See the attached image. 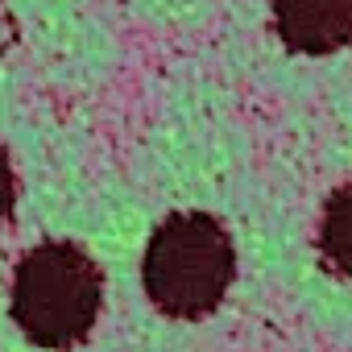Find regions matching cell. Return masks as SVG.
<instances>
[{"label":"cell","instance_id":"5b68a950","mask_svg":"<svg viewBox=\"0 0 352 352\" xmlns=\"http://www.w3.org/2000/svg\"><path fill=\"white\" fill-rule=\"evenodd\" d=\"M13 204H17V174H13V162H9L5 145H0V228L9 224Z\"/></svg>","mask_w":352,"mask_h":352},{"label":"cell","instance_id":"7a4b0ae2","mask_svg":"<svg viewBox=\"0 0 352 352\" xmlns=\"http://www.w3.org/2000/svg\"><path fill=\"white\" fill-rule=\"evenodd\" d=\"M104 302V274L71 241L34 245L13 274V319L38 348H75L91 336Z\"/></svg>","mask_w":352,"mask_h":352},{"label":"cell","instance_id":"277c9868","mask_svg":"<svg viewBox=\"0 0 352 352\" xmlns=\"http://www.w3.org/2000/svg\"><path fill=\"white\" fill-rule=\"evenodd\" d=\"M319 257L331 274L352 278V183L336 187L319 220Z\"/></svg>","mask_w":352,"mask_h":352},{"label":"cell","instance_id":"3957f363","mask_svg":"<svg viewBox=\"0 0 352 352\" xmlns=\"http://www.w3.org/2000/svg\"><path fill=\"white\" fill-rule=\"evenodd\" d=\"M270 13L294 54H331L352 42V0H270Z\"/></svg>","mask_w":352,"mask_h":352},{"label":"cell","instance_id":"6da1fadb","mask_svg":"<svg viewBox=\"0 0 352 352\" xmlns=\"http://www.w3.org/2000/svg\"><path fill=\"white\" fill-rule=\"evenodd\" d=\"M236 274V249L228 228L208 212L166 216L141 261V282L149 302L170 319H204L212 315Z\"/></svg>","mask_w":352,"mask_h":352}]
</instances>
